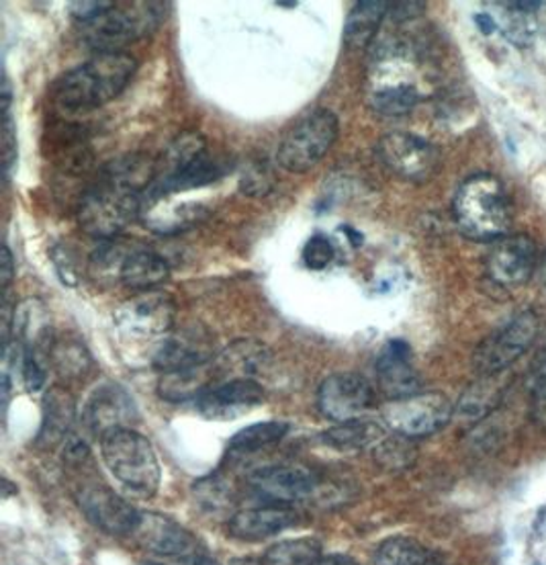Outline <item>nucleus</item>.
<instances>
[{
    "label": "nucleus",
    "mask_w": 546,
    "mask_h": 565,
    "mask_svg": "<svg viewBox=\"0 0 546 565\" xmlns=\"http://www.w3.org/2000/svg\"><path fill=\"white\" fill-rule=\"evenodd\" d=\"M148 184L127 160H113L78 203V226L97 241H115L143 210Z\"/></svg>",
    "instance_id": "nucleus-1"
},
{
    "label": "nucleus",
    "mask_w": 546,
    "mask_h": 565,
    "mask_svg": "<svg viewBox=\"0 0 546 565\" xmlns=\"http://www.w3.org/2000/svg\"><path fill=\"white\" fill-rule=\"evenodd\" d=\"M138 71L127 52H105L66 72L54 85V103L66 114H81L107 105L121 95Z\"/></svg>",
    "instance_id": "nucleus-2"
},
{
    "label": "nucleus",
    "mask_w": 546,
    "mask_h": 565,
    "mask_svg": "<svg viewBox=\"0 0 546 565\" xmlns=\"http://www.w3.org/2000/svg\"><path fill=\"white\" fill-rule=\"evenodd\" d=\"M452 215L469 241L497 242L512 227V201L504 183L490 172H477L459 186Z\"/></svg>",
    "instance_id": "nucleus-3"
},
{
    "label": "nucleus",
    "mask_w": 546,
    "mask_h": 565,
    "mask_svg": "<svg viewBox=\"0 0 546 565\" xmlns=\"http://www.w3.org/2000/svg\"><path fill=\"white\" fill-rule=\"evenodd\" d=\"M227 162L220 156L211 154L207 143L196 134H182L170 146L169 152L158 164V177L148 189L150 201L169 198L174 193L201 189L215 183L227 172Z\"/></svg>",
    "instance_id": "nucleus-4"
},
{
    "label": "nucleus",
    "mask_w": 546,
    "mask_h": 565,
    "mask_svg": "<svg viewBox=\"0 0 546 565\" xmlns=\"http://www.w3.org/2000/svg\"><path fill=\"white\" fill-rule=\"evenodd\" d=\"M100 455L113 478L131 494L150 498L160 486V463L148 438L133 428H117L100 437Z\"/></svg>",
    "instance_id": "nucleus-5"
},
{
    "label": "nucleus",
    "mask_w": 546,
    "mask_h": 565,
    "mask_svg": "<svg viewBox=\"0 0 546 565\" xmlns=\"http://www.w3.org/2000/svg\"><path fill=\"white\" fill-rule=\"evenodd\" d=\"M340 134L336 115L330 109H315L299 119L280 141L279 164L289 172L303 174L318 167L334 148Z\"/></svg>",
    "instance_id": "nucleus-6"
},
{
    "label": "nucleus",
    "mask_w": 546,
    "mask_h": 565,
    "mask_svg": "<svg viewBox=\"0 0 546 565\" xmlns=\"http://www.w3.org/2000/svg\"><path fill=\"white\" fill-rule=\"evenodd\" d=\"M174 299L164 291H143L124 301L113 313L115 330L131 344H154L169 339L174 326Z\"/></svg>",
    "instance_id": "nucleus-7"
},
{
    "label": "nucleus",
    "mask_w": 546,
    "mask_h": 565,
    "mask_svg": "<svg viewBox=\"0 0 546 565\" xmlns=\"http://www.w3.org/2000/svg\"><path fill=\"white\" fill-rule=\"evenodd\" d=\"M162 7L160 2H140L129 9H111L83 25V40L97 50V54L124 52L127 43L138 42L158 28Z\"/></svg>",
    "instance_id": "nucleus-8"
},
{
    "label": "nucleus",
    "mask_w": 546,
    "mask_h": 565,
    "mask_svg": "<svg viewBox=\"0 0 546 565\" xmlns=\"http://www.w3.org/2000/svg\"><path fill=\"white\" fill-rule=\"evenodd\" d=\"M454 416V406L440 392H418L392 399L383 408V420L395 435L406 438L432 437Z\"/></svg>",
    "instance_id": "nucleus-9"
},
{
    "label": "nucleus",
    "mask_w": 546,
    "mask_h": 565,
    "mask_svg": "<svg viewBox=\"0 0 546 565\" xmlns=\"http://www.w3.org/2000/svg\"><path fill=\"white\" fill-rule=\"evenodd\" d=\"M538 337V316L522 311L504 328L483 340L473 353V367L481 377H495L531 351Z\"/></svg>",
    "instance_id": "nucleus-10"
},
{
    "label": "nucleus",
    "mask_w": 546,
    "mask_h": 565,
    "mask_svg": "<svg viewBox=\"0 0 546 565\" xmlns=\"http://www.w3.org/2000/svg\"><path fill=\"white\" fill-rule=\"evenodd\" d=\"M375 154L385 169L407 183H426L440 167V152L435 143L407 131L385 134L377 141Z\"/></svg>",
    "instance_id": "nucleus-11"
},
{
    "label": "nucleus",
    "mask_w": 546,
    "mask_h": 565,
    "mask_svg": "<svg viewBox=\"0 0 546 565\" xmlns=\"http://www.w3.org/2000/svg\"><path fill=\"white\" fill-rule=\"evenodd\" d=\"M375 406L371 382L352 371L334 373L323 380L318 392V408L325 418L338 424L361 420Z\"/></svg>",
    "instance_id": "nucleus-12"
},
{
    "label": "nucleus",
    "mask_w": 546,
    "mask_h": 565,
    "mask_svg": "<svg viewBox=\"0 0 546 565\" xmlns=\"http://www.w3.org/2000/svg\"><path fill=\"white\" fill-rule=\"evenodd\" d=\"M538 265V248L531 236H505L491 246L485 273L500 287H520L533 277Z\"/></svg>",
    "instance_id": "nucleus-13"
},
{
    "label": "nucleus",
    "mask_w": 546,
    "mask_h": 565,
    "mask_svg": "<svg viewBox=\"0 0 546 565\" xmlns=\"http://www.w3.org/2000/svg\"><path fill=\"white\" fill-rule=\"evenodd\" d=\"M318 478L313 471L299 466H272L258 469L250 478V488L267 504L291 507L308 500L318 490Z\"/></svg>",
    "instance_id": "nucleus-14"
},
{
    "label": "nucleus",
    "mask_w": 546,
    "mask_h": 565,
    "mask_svg": "<svg viewBox=\"0 0 546 565\" xmlns=\"http://www.w3.org/2000/svg\"><path fill=\"white\" fill-rule=\"evenodd\" d=\"M86 519L109 535H133L141 512L105 486H86L78 494Z\"/></svg>",
    "instance_id": "nucleus-15"
},
{
    "label": "nucleus",
    "mask_w": 546,
    "mask_h": 565,
    "mask_svg": "<svg viewBox=\"0 0 546 565\" xmlns=\"http://www.w3.org/2000/svg\"><path fill=\"white\" fill-rule=\"evenodd\" d=\"M215 342L210 332L201 326L182 328L181 332H170L154 353V367L162 373L201 367L213 361Z\"/></svg>",
    "instance_id": "nucleus-16"
},
{
    "label": "nucleus",
    "mask_w": 546,
    "mask_h": 565,
    "mask_svg": "<svg viewBox=\"0 0 546 565\" xmlns=\"http://www.w3.org/2000/svg\"><path fill=\"white\" fill-rule=\"evenodd\" d=\"M265 404V390L256 380L217 383L196 399L199 412L210 420H236Z\"/></svg>",
    "instance_id": "nucleus-17"
},
{
    "label": "nucleus",
    "mask_w": 546,
    "mask_h": 565,
    "mask_svg": "<svg viewBox=\"0 0 546 565\" xmlns=\"http://www.w3.org/2000/svg\"><path fill=\"white\" fill-rule=\"evenodd\" d=\"M138 418V411L131 396L117 383L98 385L86 402L83 420L93 435H107L117 428H131L129 424Z\"/></svg>",
    "instance_id": "nucleus-18"
},
{
    "label": "nucleus",
    "mask_w": 546,
    "mask_h": 565,
    "mask_svg": "<svg viewBox=\"0 0 546 565\" xmlns=\"http://www.w3.org/2000/svg\"><path fill=\"white\" fill-rule=\"evenodd\" d=\"M375 83L368 90V105L373 111L385 117H402L424 99L420 86L411 76H402L392 66L378 62L377 72H373Z\"/></svg>",
    "instance_id": "nucleus-19"
},
{
    "label": "nucleus",
    "mask_w": 546,
    "mask_h": 565,
    "mask_svg": "<svg viewBox=\"0 0 546 565\" xmlns=\"http://www.w3.org/2000/svg\"><path fill=\"white\" fill-rule=\"evenodd\" d=\"M141 547L158 553V555H172L186 559L189 555L199 552L196 541L184 526L172 521L170 516L141 512L140 523L136 526L133 535Z\"/></svg>",
    "instance_id": "nucleus-20"
},
{
    "label": "nucleus",
    "mask_w": 546,
    "mask_h": 565,
    "mask_svg": "<svg viewBox=\"0 0 546 565\" xmlns=\"http://www.w3.org/2000/svg\"><path fill=\"white\" fill-rule=\"evenodd\" d=\"M375 371L381 390L392 399L420 392V377L411 363V347L406 340H389L378 353Z\"/></svg>",
    "instance_id": "nucleus-21"
},
{
    "label": "nucleus",
    "mask_w": 546,
    "mask_h": 565,
    "mask_svg": "<svg viewBox=\"0 0 546 565\" xmlns=\"http://www.w3.org/2000/svg\"><path fill=\"white\" fill-rule=\"evenodd\" d=\"M297 523V512L291 507L263 504L256 509L242 510L232 516L229 533L244 541H260L272 537Z\"/></svg>",
    "instance_id": "nucleus-22"
},
{
    "label": "nucleus",
    "mask_w": 546,
    "mask_h": 565,
    "mask_svg": "<svg viewBox=\"0 0 546 565\" xmlns=\"http://www.w3.org/2000/svg\"><path fill=\"white\" fill-rule=\"evenodd\" d=\"M169 277V263L162 256L156 255L154 250L143 248L140 244H133L119 273V282L143 294V291H156V287H160Z\"/></svg>",
    "instance_id": "nucleus-23"
},
{
    "label": "nucleus",
    "mask_w": 546,
    "mask_h": 565,
    "mask_svg": "<svg viewBox=\"0 0 546 565\" xmlns=\"http://www.w3.org/2000/svg\"><path fill=\"white\" fill-rule=\"evenodd\" d=\"M270 361V353L263 344L254 340H239L232 344L225 353L215 356L217 365V377L220 383L224 377L227 382L232 380H254L263 369L267 367Z\"/></svg>",
    "instance_id": "nucleus-24"
},
{
    "label": "nucleus",
    "mask_w": 546,
    "mask_h": 565,
    "mask_svg": "<svg viewBox=\"0 0 546 565\" xmlns=\"http://www.w3.org/2000/svg\"><path fill=\"white\" fill-rule=\"evenodd\" d=\"M392 4L383 0H363L352 9L346 25H344V43L351 50H364L371 42H375L378 28L389 13Z\"/></svg>",
    "instance_id": "nucleus-25"
},
{
    "label": "nucleus",
    "mask_w": 546,
    "mask_h": 565,
    "mask_svg": "<svg viewBox=\"0 0 546 565\" xmlns=\"http://www.w3.org/2000/svg\"><path fill=\"white\" fill-rule=\"evenodd\" d=\"M74 399L64 387H54L43 402V424L40 430V443L56 445L57 440L68 435L74 423Z\"/></svg>",
    "instance_id": "nucleus-26"
},
{
    "label": "nucleus",
    "mask_w": 546,
    "mask_h": 565,
    "mask_svg": "<svg viewBox=\"0 0 546 565\" xmlns=\"http://www.w3.org/2000/svg\"><path fill=\"white\" fill-rule=\"evenodd\" d=\"M505 9H500L495 25L505 35V40L514 45H531L536 35V9L540 2H507Z\"/></svg>",
    "instance_id": "nucleus-27"
},
{
    "label": "nucleus",
    "mask_w": 546,
    "mask_h": 565,
    "mask_svg": "<svg viewBox=\"0 0 546 565\" xmlns=\"http://www.w3.org/2000/svg\"><path fill=\"white\" fill-rule=\"evenodd\" d=\"M383 438H385V428L366 418L338 424L328 433H323V440L340 451H361L368 447H377Z\"/></svg>",
    "instance_id": "nucleus-28"
},
{
    "label": "nucleus",
    "mask_w": 546,
    "mask_h": 565,
    "mask_svg": "<svg viewBox=\"0 0 546 565\" xmlns=\"http://www.w3.org/2000/svg\"><path fill=\"white\" fill-rule=\"evenodd\" d=\"M47 361L52 359L54 367L64 380H81L90 367V354L86 353L85 344L72 337L47 340L45 342Z\"/></svg>",
    "instance_id": "nucleus-29"
},
{
    "label": "nucleus",
    "mask_w": 546,
    "mask_h": 565,
    "mask_svg": "<svg viewBox=\"0 0 546 565\" xmlns=\"http://www.w3.org/2000/svg\"><path fill=\"white\" fill-rule=\"evenodd\" d=\"M322 559V543L318 539H287L272 545L260 565H315Z\"/></svg>",
    "instance_id": "nucleus-30"
},
{
    "label": "nucleus",
    "mask_w": 546,
    "mask_h": 565,
    "mask_svg": "<svg viewBox=\"0 0 546 565\" xmlns=\"http://www.w3.org/2000/svg\"><path fill=\"white\" fill-rule=\"evenodd\" d=\"M497 399L500 390L497 385H493V377H483L462 394L454 414L464 423L475 424L483 420L497 406Z\"/></svg>",
    "instance_id": "nucleus-31"
},
{
    "label": "nucleus",
    "mask_w": 546,
    "mask_h": 565,
    "mask_svg": "<svg viewBox=\"0 0 546 565\" xmlns=\"http://www.w3.org/2000/svg\"><path fill=\"white\" fill-rule=\"evenodd\" d=\"M287 433H289V424L279 423V420L250 424L234 435L227 445V451L236 452V455L260 451L265 447L279 443Z\"/></svg>",
    "instance_id": "nucleus-32"
},
{
    "label": "nucleus",
    "mask_w": 546,
    "mask_h": 565,
    "mask_svg": "<svg viewBox=\"0 0 546 565\" xmlns=\"http://www.w3.org/2000/svg\"><path fill=\"white\" fill-rule=\"evenodd\" d=\"M430 553L411 537L385 539L375 552V565H428Z\"/></svg>",
    "instance_id": "nucleus-33"
},
{
    "label": "nucleus",
    "mask_w": 546,
    "mask_h": 565,
    "mask_svg": "<svg viewBox=\"0 0 546 565\" xmlns=\"http://www.w3.org/2000/svg\"><path fill=\"white\" fill-rule=\"evenodd\" d=\"M131 248H133V244H127V242H105L90 256V263H88L90 275L100 282L119 281V273H121V267L126 263L127 255L131 253Z\"/></svg>",
    "instance_id": "nucleus-34"
},
{
    "label": "nucleus",
    "mask_w": 546,
    "mask_h": 565,
    "mask_svg": "<svg viewBox=\"0 0 546 565\" xmlns=\"http://www.w3.org/2000/svg\"><path fill=\"white\" fill-rule=\"evenodd\" d=\"M375 455L381 466L392 467V469H406L414 463L416 459V449L411 445V438L395 435V437H385L377 447Z\"/></svg>",
    "instance_id": "nucleus-35"
},
{
    "label": "nucleus",
    "mask_w": 546,
    "mask_h": 565,
    "mask_svg": "<svg viewBox=\"0 0 546 565\" xmlns=\"http://www.w3.org/2000/svg\"><path fill=\"white\" fill-rule=\"evenodd\" d=\"M336 256V248L332 241L323 234H315L309 238L306 248H303V263L311 270H323Z\"/></svg>",
    "instance_id": "nucleus-36"
},
{
    "label": "nucleus",
    "mask_w": 546,
    "mask_h": 565,
    "mask_svg": "<svg viewBox=\"0 0 546 565\" xmlns=\"http://www.w3.org/2000/svg\"><path fill=\"white\" fill-rule=\"evenodd\" d=\"M21 373L23 382L28 385L29 392H40L45 385V365L42 363V356L38 347H25L21 353Z\"/></svg>",
    "instance_id": "nucleus-37"
},
{
    "label": "nucleus",
    "mask_w": 546,
    "mask_h": 565,
    "mask_svg": "<svg viewBox=\"0 0 546 565\" xmlns=\"http://www.w3.org/2000/svg\"><path fill=\"white\" fill-rule=\"evenodd\" d=\"M272 186H275L272 172L265 164H254L253 169L244 172L242 183H239L242 193H246L250 198H265L272 191Z\"/></svg>",
    "instance_id": "nucleus-38"
},
{
    "label": "nucleus",
    "mask_w": 546,
    "mask_h": 565,
    "mask_svg": "<svg viewBox=\"0 0 546 565\" xmlns=\"http://www.w3.org/2000/svg\"><path fill=\"white\" fill-rule=\"evenodd\" d=\"M71 14L81 23H90L98 19L100 14L109 13L111 9H115V2L111 0H78V2H71Z\"/></svg>",
    "instance_id": "nucleus-39"
},
{
    "label": "nucleus",
    "mask_w": 546,
    "mask_h": 565,
    "mask_svg": "<svg viewBox=\"0 0 546 565\" xmlns=\"http://www.w3.org/2000/svg\"><path fill=\"white\" fill-rule=\"evenodd\" d=\"M2 138H4V174L9 177L17 158V131L11 111H2Z\"/></svg>",
    "instance_id": "nucleus-40"
},
{
    "label": "nucleus",
    "mask_w": 546,
    "mask_h": 565,
    "mask_svg": "<svg viewBox=\"0 0 546 565\" xmlns=\"http://www.w3.org/2000/svg\"><path fill=\"white\" fill-rule=\"evenodd\" d=\"M13 256H11V250H9V246H2V255H0V285H2V291H4V294L9 291V287H11V281H13Z\"/></svg>",
    "instance_id": "nucleus-41"
},
{
    "label": "nucleus",
    "mask_w": 546,
    "mask_h": 565,
    "mask_svg": "<svg viewBox=\"0 0 546 565\" xmlns=\"http://www.w3.org/2000/svg\"><path fill=\"white\" fill-rule=\"evenodd\" d=\"M475 23L479 31L483 33V35H491L497 25H495V19L488 13H479L475 14Z\"/></svg>",
    "instance_id": "nucleus-42"
},
{
    "label": "nucleus",
    "mask_w": 546,
    "mask_h": 565,
    "mask_svg": "<svg viewBox=\"0 0 546 565\" xmlns=\"http://www.w3.org/2000/svg\"><path fill=\"white\" fill-rule=\"evenodd\" d=\"M184 564L186 565H222L217 559H213L210 557L207 553L195 552L193 555H189L186 559H184Z\"/></svg>",
    "instance_id": "nucleus-43"
},
{
    "label": "nucleus",
    "mask_w": 546,
    "mask_h": 565,
    "mask_svg": "<svg viewBox=\"0 0 546 565\" xmlns=\"http://www.w3.org/2000/svg\"><path fill=\"white\" fill-rule=\"evenodd\" d=\"M315 565H358L352 562L349 557H328V559H320Z\"/></svg>",
    "instance_id": "nucleus-44"
},
{
    "label": "nucleus",
    "mask_w": 546,
    "mask_h": 565,
    "mask_svg": "<svg viewBox=\"0 0 546 565\" xmlns=\"http://www.w3.org/2000/svg\"><path fill=\"white\" fill-rule=\"evenodd\" d=\"M146 565H156V564H146Z\"/></svg>",
    "instance_id": "nucleus-45"
}]
</instances>
